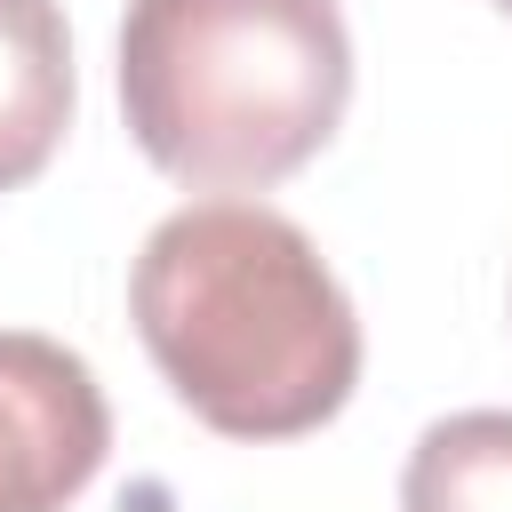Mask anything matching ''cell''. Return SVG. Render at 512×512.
<instances>
[{
	"instance_id": "cell-1",
	"label": "cell",
	"mask_w": 512,
	"mask_h": 512,
	"mask_svg": "<svg viewBox=\"0 0 512 512\" xmlns=\"http://www.w3.org/2000/svg\"><path fill=\"white\" fill-rule=\"evenodd\" d=\"M128 312L168 392L224 440L320 432L360 384L352 296L264 200H192L152 224Z\"/></svg>"
},
{
	"instance_id": "cell-2",
	"label": "cell",
	"mask_w": 512,
	"mask_h": 512,
	"mask_svg": "<svg viewBox=\"0 0 512 512\" xmlns=\"http://www.w3.org/2000/svg\"><path fill=\"white\" fill-rule=\"evenodd\" d=\"M352 104L336 0H128L120 112L144 160L192 192L296 176Z\"/></svg>"
},
{
	"instance_id": "cell-3",
	"label": "cell",
	"mask_w": 512,
	"mask_h": 512,
	"mask_svg": "<svg viewBox=\"0 0 512 512\" xmlns=\"http://www.w3.org/2000/svg\"><path fill=\"white\" fill-rule=\"evenodd\" d=\"M112 448L96 368L32 328H0V512H64Z\"/></svg>"
},
{
	"instance_id": "cell-4",
	"label": "cell",
	"mask_w": 512,
	"mask_h": 512,
	"mask_svg": "<svg viewBox=\"0 0 512 512\" xmlns=\"http://www.w3.org/2000/svg\"><path fill=\"white\" fill-rule=\"evenodd\" d=\"M72 128V32L56 0H0V192L32 184Z\"/></svg>"
},
{
	"instance_id": "cell-5",
	"label": "cell",
	"mask_w": 512,
	"mask_h": 512,
	"mask_svg": "<svg viewBox=\"0 0 512 512\" xmlns=\"http://www.w3.org/2000/svg\"><path fill=\"white\" fill-rule=\"evenodd\" d=\"M400 512H512V408L440 416L408 448Z\"/></svg>"
},
{
	"instance_id": "cell-6",
	"label": "cell",
	"mask_w": 512,
	"mask_h": 512,
	"mask_svg": "<svg viewBox=\"0 0 512 512\" xmlns=\"http://www.w3.org/2000/svg\"><path fill=\"white\" fill-rule=\"evenodd\" d=\"M496 8H504V16H512V0H496Z\"/></svg>"
}]
</instances>
